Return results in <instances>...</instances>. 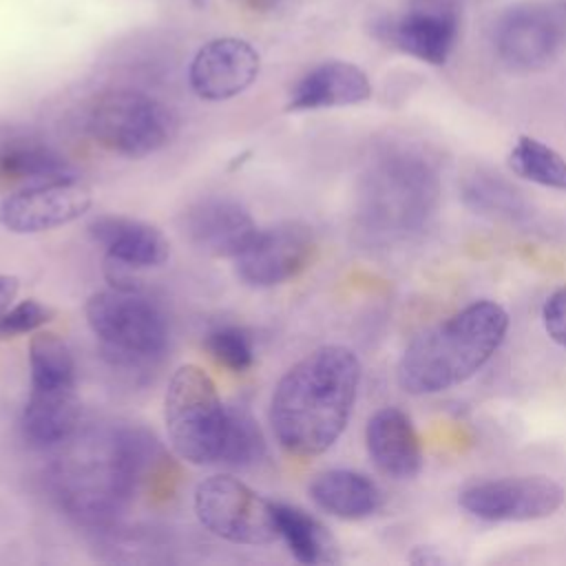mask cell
Wrapping results in <instances>:
<instances>
[{
	"instance_id": "obj_1",
	"label": "cell",
	"mask_w": 566,
	"mask_h": 566,
	"mask_svg": "<svg viewBox=\"0 0 566 566\" xmlns=\"http://www.w3.org/2000/svg\"><path fill=\"white\" fill-rule=\"evenodd\" d=\"M360 382V360L345 345H323L292 365L274 387L270 422L298 458L325 453L345 431Z\"/></svg>"
},
{
	"instance_id": "obj_2",
	"label": "cell",
	"mask_w": 566,
	"mask_h": 566,
	"mask_svg": "<svg viewBox=\"0 0 566 566\" xmlns=\"http://www.w3.org/2000/svg\"><path fill=\"white\" fill-rule=\"evenodd\" d=\"M506 332L509 314L500 303L473 301L405 347L396 380L411 396H431L462 385L495 356Z\"/></svg>"
},
{
	"instance_id": "obj_3",
	"label": "cell",
	"mask_w": 566,
	"mask_h": 566,
	"mask_svg": "<svg viewBox=\"0 0 566 566\" xmlns=\"http://www.w3.org/2000/svg\"><path fill=\"white\" fill-rule=\"evenodd\" d=\"M440 195V170L431 153L418 144H394L365 175L360 217L376 241H407L429 228Z\"/></svg>"
},
{
	"instance_id": "obj_4",
	"label": "cell",
	"mask_w": 566,
	"mask_h": 566,
	"mask_svg": "<svg viewBox=\"0 0 566 566\" xmlns=\"http://www.w3.org/2000/svg\"><path fill=\"white\" fill-rule=\"evenodd\" d=\"M86 321L104 356L117 367H153L166 352V316L139 290L95 292L86 301Z\"/></svg>"
},
{
	"instance_id": "obj_5",
	"label": "cell",
	"mask_w": 566,
	"mask_h": 566,
	"mask_svg": "<svg viewBox=\"0 0 566 566\" xmlns=\"http://www.w3.org/2000/svg\"><path fill=\"white\" fill-rule=\"evenodd\" d=\"M164 420L175 453L192 464L219 462L226 407L199 365H181L164 396Z\"/></svg>"
},
{
	"instance_id": "obj_6",
	"label": "cell",
	"mask_w": 566,
	"mask_h": 566,
	"mask_svg": "<svg viewBox=\"0 0 566 566\" xmlns=\"http://www.w3.org/2000/svg\"><path fill=\"white\" fill-rule=\"evenodd\" d=\"M86 128L97 146L135 159L164 148L177 130V117L148 93L115 88L95 97Z\"/></svg>"
},
{
	"instance_id": "obj_7",
	"label": "cell",
	"mask_w": 566,
	"mask_h": 566,
	"mask_svg": "<svg viewBox=\"0 0 566 566\" xmlns=\"http://www.w3.org/2000/svg\"><path fill=\"white\" fill-rule=\"evenodd\" d=\"M195 513L210 533L232 544L261 546L279 537L274 502L232 475H210L199 482Z\"/></svg>"
},
{
	"instance_id": "obj_8",
	"label": "cell",
	"mask_w": 566,
	"mask_h": 566,
	"mask_svg": "<svg viewBox=\"0 0 566 566\" xmlns=\"http://www.w3.org/2000/svg\"><path fill=\"white\" fill-rule=\"evenodd\" d=\"M458 502L471 517L482 522H535L559 511L566 502V491L548 475H506L467 486Z\"/></svg>"
},
{
	"instance_id": "obj_9",
	"label": "cell",
	"mask_w": 566,
	"mask_h": 566,
	"mask_svg": "<svg viewBox=\"0 0 566 566\" xmlns=\"http://www.w3.org/2000/svg\"><path fill=\"white\" fill-rule=\"evenodd\" d=\"M566 40L564 4H522L495 27L497 57L513 71H537L555 60Z\"/></svg>"
},
{
	"instance_id": "obj_10",
	"label": "cell",
	"mask_w": 566,
	"mask_h": 566,
	"mask_svg": "<svg viewBox=\"0 0 566 566\" xmlns=\"http://www.w3.org/2000/svg\"><path fill=\"white\" fill-rule=\"evenodd\" d=\"M91 201V188L75 175L33 184L0 201V223L15 234L44 232L80 219Z\"/></svg>"
},
{
	"instance_id": "obj_11",
	"label": "cell",
	"mask_w": 566,
	"mask_h": 566,
	"mask_svg": "<svg viewBox=\"0 0 566 566\" xmlns=\"http://www.w3.org/2000/svg\"><path fill=\"white\" fill-rule=\"evenodd\" d=\"M316 254L314 232L296 221L259 230L234 256L237 274L252 287H272L301 274Z\"/></svg>"
},
{
	"instance_id": "obj_12",
	"label": "cell",
	"mask_w": 566,
	"mask_h": 566,
	"mask_svg": "<svg viewBox=\"0 0 566 566\" xmlns=\"http://www.w3.org/2000/svg\"><path fill=\"white\" fill-rule=\"evenodd\" d=\"M460 199L473 214L495 223L544 237L555 232L548 214L539 210L522 188L491 168H471L460 181Z\"/></svg>"
},
{
	"instance_id": "obj_13",
	"label": "cell",
	"mask_w": 566,
	"mask_h": 566,
	"mask_svg": "<svg viewBox=\"0 0 566 566\" xmlns=\"http://www.w3.org/2000/svg\"><path fill=\"white\" fill-rule=\"evenodd\" d=\"M256 49L239 38L206 42L190 62L188 80L192 91L208 102L230 99L243 93L259 75Z\"/></svg>"
},
{
	"instance_id": "obj_14",
	"label": "cell",
	"mask_w": 566,
	"mask_h": 566,
	"mask_svg": "<svg viewBox=\"0 0 566 566\" xmlns=\"http://www.w3.org/2000/svg\"><path fill=\"white\" fill-rule=\"evenodd\" d=\"M259 232L250 212L234 199L208 197L184 214V234L208 256H239Z\"/></svg>"
},
{
	"instance_id": "obj_15",
	"label": "cell",
	"mask_w": 566,
	"mask_h": 566,
	"mask_svg": "<svg viewBox=\"0 0 566 566\" xmlns=\"http://www.w3.org/2000/svg\"><path fill=\"white\" fill-rule=\"evenodd\" d=\"M382 35L398 51L440 66L453 51L458 20L449 0H422L409 13L389 20Z\"/></svg>"
},
{
	"instance_id": "obj_16",
	"label": "cell",
	"mask_w": 566,
	"mask_h": 566,
	"mask_svg": "<svg viewBox=\"0 0 566 566\" xmlns=\"http://www.w3.org/2000/svg\"><path fill=\"white\" fill-rule=\"evenodd\" d=\"M365 444L374 467L391 480H411L422 471L424 458L418 431L398 407H382L367 420Z\"/></svg>"
},
{
	"instance_id": "obj_17",
	"label": "cell",
	"mask_w": 566,
	"mask_h": 566,
	"mask_svg": "<svg viewBox=\"0 0 566 566\" xmlns=\"http://www.w3.org/2000/svg\"><path fill=\"white\" fill-rule=\"evenodd\" d=\"M88 232L106 252V259L130 265L135 270L157 268L170 256L168 239L150 223L139 219L104 214L91 221Z\"/></svg>"
},
{
	"instance_id": "obj_18",
	"label": "cell",
	"mask_w": 566,
	"mask_h": 566,
	"mask_svg": "<svg viewBox=\"0 0 566 566\" xmlns=\"http://www.w3.org/2000/svg\"><path fill=\"white\" fill-rule=\"evenodd\" d=\"M371 82L367 73L343 60H329L305 73L294 86L287 111H316L352 106L369 99Z\"/></svg>"
},
{
	"instance_id": "obj_19",
	"label": "cell",
	"mask_w": 566,
	"mask_h": 566,
	"mask_svg": "<svg viewBox=\"0 0 566 566\" xmlns=\"http://www.w3.org/2000/svg\"><path fill=\"white\" fill-rule=\"evenodd\" d=\"M80 420V400L71 387H31L22 409V433L33 447H53L71 438Z\"/></svg>"
},
{
	"instance_id": "obj_20",
	"label": "cell",
	"mask_w": 566,
	"mask_h": 566,
	"mask_svg": "<svg viewBox=\"0 0 566 566\" xmlns=\"http://www.w3.org/2000/svg\"><path fill=\"white\" fill-rule=\"evenodd\" d=\"M310 497L338 520H365L382 506V493L376 482L352 469L318 473L310 484Z\"/></svg>"
},
{
	"instance_id": "obj_21",
	"label": "cell",
	"mask_w": 566,
	"mask_h": 566,
	"mask_svg": "<svg viewBox=\"0 0 566 566\" xmlns=\"http://www.w3.org/2000/svg\"><path fill=\"white\" fill-rule=\"evenodd\" d=\"M279 537L301 564H336L340 562L334 535L310 513L298 506L274 502Z\"/></svg>"
},
{
	"instance_id": "obj_22",
	"label": "cell",
	"mask_w": 566,
	"mask_h": 566,
	"mask_svg": "<svg viewBox=\"0 0 566 566\" xmlns=\"http://www.w3.org/2000/svg\"><path fill=\"white\" fill-rule=\"evenodd\" d=\"M69 161L46 144L33 139H7L0 144V179L11 184H44L73 177Z\"/></svg>"
},
{
	"instance_id": "obj_23",
	"label": "cell",
	"mask_w": 566,
	"mask_h": 566,
	"mask_svg": "<svg viewBox=\"0 0 566 566\" xmlns=\"http://www.w3.org/2000/svg\"><path fill=\"white\" fill-rule=\"evenodd\" d=\"M511 170L542 188L566 192V157L548 144L522 135L509 153Z\"/></svg>"
},
{
	"instance_id": "obj_24",
	"label": "cell",
	"mask_w": 566,
	"mask_h": 566,
	"mask_svg": "<svg viewBox=\"0 0 566 566\" xmlns=\"http://www.w3.org/2000/svg\"><path fill=\"white\" fill-rule=\"evenodd\" d=\"M265 455L263 431L245 405L226 407L223 440L219 462L230 467H252Z\"/></svg>"
},
{
	"instance_id": "obj_25",
	"label": "cell",
	"mask_w": 566,
	"mask_h": 566,
	"mask_svg": "<svg viewBox=\"0 0 566 566\" xmlns=\"http://www.w3.org/2000/svg\"><path fill=\"white\" fill-rule=\"evenodd\" d=\"M31 387L75 385V365L66 343L53 332H35L29 343Z\"/></svg>"
},
{
	"instance_id": "obj_26",
	"label": "cell",
	"mask_w": 566,
	"mask_h": 566,
	"mask_svg": "<svg viewBox=\"0 0 566 566\" xmlns=\"http://www.w3.org/2000/svg\"><path fill=\"white\" fill-rule=\"evenodd\" d=\"M208 354L230 371H245L254 363V340L241 325H217L206 334Z\"/></svg>"
},
{
	"instance_id": "obj_27",
	"label": "cell",
	"mask_w": 566,
	"mask_h": 566,
	"mask_svg": "<svg viewBox=\"0 0 566 566\" xmlns=\"http://www.w3.org/2000/svg\"><path fill=\"white\" fill-rule=\"evenodd\" d=\"M53 316H55V312H53L49 305L38 303L35 298L20 301L18 305L9 307V310L0 316V340L15 338V336H22V334L35 332V329H40L44 323H49Z\"/></svg>"
},
{
	"instance_id": "obj_28",
	"label": "cell",
	"mask_w": 566,
	"mask_h": 566,
	"mask_svg": "<svg viewBox=\"0 0 566 566\" xmlns=\"http://www.w3.org/2000/svg\"><path fill=\"white\" fill-rule=\"evenodd\" d=\"M542 325L553 343L566 349V287L551 292L542 305Z\"/></svg>"
},
{
	"instance_id": "obj_29",
	"label": "cell",
	"mask_w": 566,
	"mask_h": 566,
	"mask_svg": "<svg viewBox=\"0 0 566 566\" xmlns=\"http://www.w3.org/2000/svg\"><path fill=\"white\" fill-rule=\"evenodd\" d=\"M18 287H20V281H18L15 276L0 274V316H2V314L11 307V303L15 301Z\"/></svg>"
},
{
	"instance_id": "obj_30",
	"label": "cell",
	"mask_w": 566,
	"mask_h": 566,
	"mask_svg": "<svg viewBox=\"0 0 566 566\" xmlns=\"http://www.w3.org/2000/svg\"><path fill=\"white\" fill-rule=\"evenodd\" d=\"M409 562L418 566H438L444 564V555L438 553L433 546H416L413 553L409 555Z\"/></svg>"
},
{
	"instance_id": "obj_31",
	"label": "cell",
	"mask_w": 566,
	"mask_h": 566,
	"mask_svg": "<svg viewBox=\"0 0 566 566\" xmlns=\"http://www.w3.org/2000/svg\"><path fill=\"white\" fill-rule=\"evenodd\" d=\"M237 4L250 9V11H256V13H265V11H272L276 9L283 0H234Z\"/></svg>"
}]
</instances>
